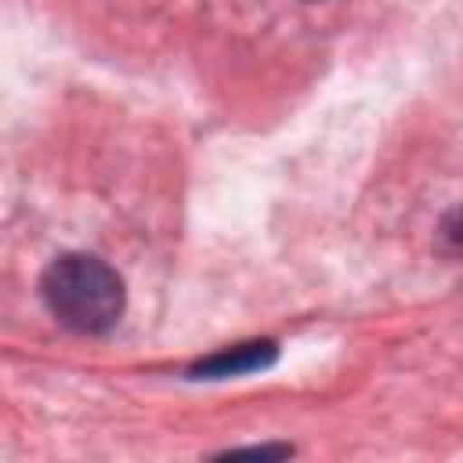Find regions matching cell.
I'll list each match as a JSON object with an SVG mask.
<instances>
[{"label": "cell", "instance_id": "obj_2", "mask_svg": "<svg viewBox=\"0 0 463 463\" xmlns=\"http://www.w3.org/2000/svg\"><path fill=\"white\" fill-rule=\"evenodd\" d=\"M279 347L271 340H250V344H235V347H224L203 362L192 365V376L195 380H228V376H246V373H257V369H268L275 362Z\"/></svg>", "mask_w": 463, "mask_h": 463}, {"label": "cell", "instance_id": "obj_1", "mask_svg": "<svg viewBox=\"0 0 463 463\" xmlns=\"http://www.w3.org/2000/svg\"><path fill=\"white\" fill-rule=\"evenodd\" d=\"M40 297L65 329L83 336L112 329L127 304L123 279L90 253H65L51 260L40 279Z\"/></svg>", "mask_w": 463, "mask_h": 463}, {"label": "cell", "instance_id": "obj_3", "mask_svg": "<svg viewBox=\"0 0 463 463\" xmlns=\"http://www.w3.org/2000/svg\"><path fill=\"white\" fill-rule=\"evenodd\" d=\"M289 445H260V449H232L228 456H289Z\"/></svg>", "mask_w": 463, "mask_h": 463}]
</instances>
